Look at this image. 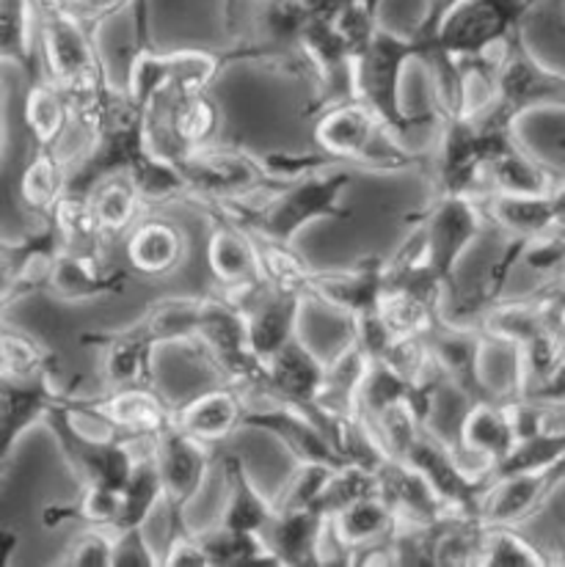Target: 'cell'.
I'll return each mask as SVG.
<instances>
[{"instance_id":"6da1fadb","label":"cell","mask_w":565,"mask_h":567,"mask_svg":"<svg viewBox=\"0 0 565 567\" xmlns=\"http://www.w3.org/2000/svg\"><path fill=\"white\" fill-rule=\"evenodd\" d=\"M353 174L348 168H315V172L298 174L281 188L270 190L265 202L246 204V198H232V202H216L218 213L240 224L257 237L268 240L292 243L301 235L304 226L315 220H345L350 218L348 209L339 204L345 188L350 185Z\"/></svg>"},{"instance_id":"7a4b0ae2","label":"cell","mask_w":565,"mask_h":567,"mask_svg":"<svg viewBox=\"0 0 565 567\" xmlns=\"http://www.w3.org/2000/svg\"><path fill=\"white\" fill-rule=\"evenodd\" d=\"M315 141L335 163H359L376 172H403L414 155L361 100L326 107L315 124Z\"/></svg>"},{"instance_id":"3957f363","label":"cell","mask_w":565,"mask_h":567,"mask_svg":"<svg viewBox=\"0 0 565 567\" xmlns=\"http://www.w3.org/2000/svg\"><path fill=\"white\" fill-rule=\"evenodd\" d=\"M44 427L59 444L70 472L78 476L81 485L109 487V491H124L127 480L133 476L141 452L135 446L138 439H116V435H89L78 427L75 396L66 394L59 405L50 408L44 416Z\"/></svg>"},{"instance_id":"277c9868","label":"cell","mask_w":565,"mask_h":567,"mask_svg":"<svg viewBox=\"0 0 565 567\" xmlns=\"http://www.w3.org/2000/svg\"><path fill=\"white\" fill-rule=\"evenodd\" d=\"M422 59V48L411 33L398 37L392 31H378L367 53L356 61V100L364 102L403 144H409L417 118L405 113L400 100V83L411 61Z\"/></svg>"},{"instance_id":"5b68a950","label":"cell","mask_w":565,"mask_h":567,"mask_svg":"<svg viewBox=\"0 0 565 567\" xmlns=\"http://www.w3.org/2000/svg\"><path fill=\"white\" fill-rule=\"evenodd\" d=\"M229 53H205V50H174V53H157L152 50L150 37H141L133 44L127 59V83L124 92L141 107L166 92H205L216 81L218 70L229 61Z\"/></svg>"},{"instance_id":"8992f818","label":"cell","mask_w":565,"mask_h":567,"mask_svg":"<svg viewBox=\"0 0 565 567\" xmlns=\"http://www.w3.org/2000/svg\"><path fill=\"white\" fill-rule=\"evenodd\" d=\"M37 22L44 75L53 78L61 92H78L111 81L92 22L83 20L72 6L37 17Z\"/></svg>"},{"instance_id":"52a82bcc","label":"cell","mask_w":565,"mask_h":567,"mask_svg":"<svg viewBox=\"0 0 565 567\" xmlns=\"http://www.w3.org/2000/svg\"><path fill=\"white\" fill-rule=\"evenodd\" d=\"M174 163L188 179V193L205 198L207 204L246 198L270 185L290 183V179H281L268 161H259L235 146L207 144L177 157Z\"/></svg>"},{"instance_id":"ba28073f","label":"cell","mask_w":565,"mask_h":567,"mask_svg":"<svg viewBox=\"0 0 565 567\" xmlns=\"http://www.w3.org/2000/svg\"><path fill=\"white\" fill-rule=\"evenodd\" d=\"M194 342L205 348L216 370L226 383L237 385L240 391H259L265 380V364L257 359L248 339L246 311L229 298V295H205L199 333Z\"/></svg>"},{"instance_id":"9c48e42d","label":"cell","mask_w":565,"mask_h":567,"mask_svg":"<svg viewBox=\"0 0 565 567\" xmlns=\"http://www.w3.org/2000/svg\"><path fill=\"white\" fill-rule=\"evenodd\" d=\"M494 105L511 118L535 107H565V75L546 66L524 42V33L496 55Z\"/></svg>"},{"instance_id":"30bf717a","label":"cell","mask_w":565,"mask_h":567,"mask_svg":"<svg viewBox=\"0 0 565 567\" xmlns=\"http://www.w3.org/2000/svg\"><path fill=\"white\" fill-rule=\"evenodd\" d=\"M485 213L474 196L436 193L422 226L428 235V262L450 289H455V270L463 254L485 229ZM452 295V292H450Z\"/></svg>"},{"instance_id":"8fae6325","label":"cell","mask_w":565,"mask_h":567,"mask_svg":"<svg viewBox=\"0 0 565 567\" xmlns=\"http://www.w3.org/2000/svg\"><path fill=\"white\" fill-rule=\"evenodd\" d=\"M323 383L326 361L320 359L301 337H296L265 364V380L263 385H259V394H263L265 400L287 402V405L301 408L304 413H309V416L326 430V435H329L331 444H335L339 422H331V419L318 408Z\"/></svg>"},{"instance_id":"7c38bea8","label":"cell","mask_w":565,"mask_h":567,"mask_svg":"<svg viewBox=\"0 0 565 567\" xmlns=\"http://www.w3.org/2000/svg\"><path fill=\"white\" fill-rule=\"evenodd\" d=\"M436 193L480 198L485 193V133L472 113L439 116L436 157Z\"/></svg>"},{"instance_id":"4fadbf2b","label":"cell","mask_w":565,"mask_h":567,"mask_svg":"<svg viewBox=\"0 0 565 567\" xmlns=\"http://www.w3.org/2000/svg\"><path fill=\"white\" fill-rule=\"evenodd\" d=\"M152 452H155L157 468H161L163 487H166V513L172 526L168 535L185 529L183 509L196 498V493L205 485V476L210 472V444L194 439L185 433L177 422L168 430H163L155 441H152Z\"/></svg>"},{"instance_id":"5bb4252c","label":"cell","mask_w":565,"mask_h":567,"mask_svg":"<svg viewBox=\"0 0 565 567\" xmlns=\"http://www.w3.org/2000/svg\"><path fill=\"white\" fill-rule=\"evenodd\" d=\"M403 461L431 482V487L448 504L450 513L480 515V502H483V493L489 487V476L474 474L448 441L425 427Z\"/></svg>"},{"instance_id":"9a60e30c","label":"cell","mask_w":565,"mask_h":567,"mask_svg":"<svg viewBox=\"0 0 565 567\" xmlns=\"http://www.w3.org/2000/svg\"><path fill=\"white\" fill-rule=\"evenodd\" d=\"M75 411L138 441H155L177 422V408L168 405L155 385H130L105 391L94 400H75Z\"/></svg>"},{"instance_id":"2e32d148","label":"cell","mask_w":565,"mask_h":567,"mask_svg":"<svg viewBox=\"0 0 565 567\" xmlns=\"http://www.w3.org/2000/svg\"><path fill=\"white\" fill-rule=\"evenodd\" d=\"M66 251L55 220L42 218L31 235L3 246V306L14 300L50 289V279L59 265V257Z\"/></svg>"},{"instance_id":"e0dca14e","label":"cell","mask_w":565,"mask_h":567,"mask_svg":"<svg viewBox=\"0 0 565 567\" xmlns=\"http://www.w3.org/2000/svg\"><path fill=\"white\" fill-rule=\"evenodd\" d=\"M425 337L436 364L469 400H494V389L485 380L489 342H485V333L480 328L458 326L448 317H439Z\"/></svg>"},{"instance_id":"ac0fdd59","label":"cell","mask_w":565,"mask_h":567,"mask_svg":"<svg viewBox=\"0 0 565 567\" xmlns=\"http://www.w3.org/2000/svg\"><path fill=\"white\" fill-rule=\"evenodd\" d=\"M516 446V424H513L511 400L472 402L458 433L455 452L474 474L491 476L496 466L505 461Z\"/></svg>"},{"instance_id":"d6986e66","label":"cell","mask_w":565,"mask_h":567,"mask_svg":"<svg viewBox=\"0 0 565 567\" xmlns=\"http://www.w3.org/2000/svg\"><path fill=\"white\" fill-rule=\"evenodd\" d=\"M229 298L246 311L248 339L263 364H268L290 339L298 337V317L307 303V295L279 292L268 284H259L251 292L229 295Z\"/></svg>"},{"instance_id":"ffe728a7","label":"cell","mask_w":565,"mask_h":567,"mask_svg":"<svg viewBox=\"0 0 565 567\" xmlns=\"http://www.w3.org/2000/svg\"><path fill=\"white\" fill-rule=\"evenodd\" d=\"M243 427L263 430L287 446L298 463H326V466H345V457L326 435V430L301 408L287 402L268 400V405H254L246 411Z\"/></svg>"},{"instance_id":"44dd1931","label":"cell","mask_w":565,"mask_h":567,"mask_svg":"<svg viewBox=\"0 0 565 567\" xmlns=\"http://www.w3.org/2000/svg\"><path fill=\"white\" fill-rule=\"evenodd\" d=\"M387 292V259L367 257L353 268L342 270H312L307 298L329 306L348 320L367 315L381 306Z\"/></svg>"},{"instance_id":"7402d4cb","label":"cell","mask_w":565,"mask_h":567,"mask_svg":"<svg viewBox=\"0 0 565 567\" xmlns=\"http://www.w3.org/2000/svg\"><path fill=\"white\" fill-rule=\"evenodd\" d=\"M561 485L563 476L557 468L491 476L480 502V518L485 526H522L546 507Z\"/></svg>"},{"instance_id":"603a6c76","label":"cell","mask_w":565,"mask_h":567,"mask_svg":"<svg viewBox=\"0 0 565 567\" xmlns=\"http://www.w3.org/2000/svg\"><path fill=\"white\" fill-rule=\"evenodd\" d=\"M66 396L55 385V372L28 380H0V457L11 461L14 446L31 427L44 422L50 408Z\"/></svg>"},{"instance_id":"cb8c5ba5","label":"cell","mask_w":565,"mask_h":567,"mask_svg":"<svg viewBox=\"0 0 565 567\" xmlns=\"http://www.w3.org/2000/svg\"><path fill=\"white\" fill-rule=\"evenodd\" d=\"M213 229L210 243H207V262H210L213 276L224 287V292L243 295L257 289L263 281V268H259L257 240L248 229L226 218L224 213L213 209L210 213Z\"/></svg>"},{"instance_id":"d4e9b609","label":"cell","mask_w":565,"mask_h":567,"mask_svg":"<svg viewBox=\"0 0 565 567\" xmlns=\"http://www.w3.org/2000/svg\"><path fill=\"white\" fill-rule=\"evenodd\" d=\"M86 342L100 348V378H103L105 391L152 385V359L161 344L138 322L122 331L92 333Z\"/></svg>"},{"instance_id":"484cf974","label":"cell","mask_w":565,"mask_h":567,"mask_svg":"<svg viewBox=\"0 0 565 567\" xmlns=\"http://www.w3.org/2000/svg\"><path fill=\"white\" fill-rule=\"evenodd\" d=\"M130 284V276L116 265L105 262L100 251H70L59 257V265L50 279V292L66 303L100 300L119 295Z\"/></svg>"},{"instance_id":"4316f807","label":"cell","mask_w":565,"mask_h":567,"mask_svg":"<svg viewBox=\"0 0 565 567\" xmlns=\"http://www.w3.org/2000/svg\"><path fill=\"white\" fill-rule=\"evenodd\" d=\"M378 493L387 498L400 515V524H439L450 515L448 504L436 496L431 482L405 461L387 457L378 468Z\"/></svg>"},{"instance_id":"83f0119b","label":"cell","mask_w":565,"mask_h":567,"mask_svg":"<svg viewBox=\"0 0 565 567\" xmlns=\"http://www.w3.org/2000/svg\"><path fill=\"white\" fill-rule=\"evenodd\" d=\"M326 526L329 518L318 509H276L263 529V540L281 567L320 565Z\"/></svg>"},{"instance_id":"f1b7e54d","label":"cell","mask_w":565,"mask_h":567,"mask_svg":"<svg viewBox=\"0 0 565 567\" xmlns=\"http://www.w3.org/2000/svg\"><path fill=\"white\" fill-rule=\"evenodd\" d=\"M246 411L248 405L243 402L240 389L226 383L222 389L202 391V394L177 405V424L185 433L213 446L229 439L237 427H243Z\"/></svg>"},{"instance_id":"f546056e","label":"cell","mask_w":565,"mask_h":567,"mask_svg":"<svg viewBox=\"0 0 565 567\" xmlns=\"http://www.w3.org/2000/svg\"><path fill=\"white\" fill-rule=\"evenodd\" d=\"M127 259L144 276H172L188 259V237L168 220H141L127 235Z\"/></svg>"},{"instance_id":"4dcf8cb0","label":"cell","mask_w":565,"mask_h":567,"mask_svg":"<svg viewBox=\"0 0 565 567\" xmlns=\"http://www.w3.org/2000/svg\"><path fill=\"white\" fill-rule=\"evenodd\" d=\"M370 367L372 359L361 350V344L353 337H348V342L335 359L326 361V383L323 391H320L318 408L331 422L359 413L361 389H364Z\"/></svg>"},{"instance_id":"1f68e13d","label":"cell","mask_w":565,"mask_h":567,"mask_svg":"<svg viewBox=\"0 0 565 567\" xmlns=\"http://www.w3.org/2000/svg\"><path fill=\"white\" fill-rule=\"evenodd\" d=\"M72 168L59 155V146H39L33 150L31 161L25 163L20 177V198L28 209L48 218L55 204L70 193Z\"/></svg>"},{"instance_id":"d6a6232c","label":"cell","mask_w":565,"mask_h":567,"mask_svg":"<svg viewBox=\"0 0 565 567\" xmlns=\"http://www.w3.org/2000/svg\"><path fill=\"white\" fill-rule=\"evenodd\" d=\"M329 524L337 540L348 548V554H353L356 548L389 540L398 532L400 515L394 513V507L381 493H372V496L350 504L348 509H342L335 518H329Z\"/></svg>"},{"instance_id":"836d02e7","label":"cell","mask_w":565,"mask_h":567,"mask_svg":"<svg viewBox=\"0 0 565 567\" xmlns=\"http://www.w3.org/2000/svg\"><path fill=\"white\" fill-rule=\"evenodd\" d=\"M224 472L226 491L229 493H226V504L218 524L237 532H257V535H263V529L276 513L274 498H265V493L254 485L251 476L246 474V468H243L237 457H226Z\"/></svg>"},{"instance_id":"e575fe53","label":"cell","mask_w":565,"mask_h":567,"mask_svg":"<svg viewBox=\"0 0 565 567\" xmlns=\"http://www.w3.org/2000/svg\"><path fill=\"white\" fill-rule=\"evenodd\" d=\"M25 124L33 144L59 146L72 124V111L66 94L48 75L33 78L25 94Z\"/></svg>"},{"instance_id":"d590c367","label":"cell","mask_w":565,"mask_h":567,"mask_svg":"<svg viewBox=\"0 0 565 567\" xmlns=\"http://www.w3.org/2000/svg\"><path fill=\"white\" fill-rule=\"evenodd\" d=\"M163 504H166V487H163L161 468H157L155 452H152V441H146L144 452L138 455V463L133 468V476H130L122 491V513H119V524L113 532L146 526V520Z\"/></svg>"},{"instance_id":"8d00e7d4","label":"cell","mask_w":565,"mask_h":567,"mask_svg":"<svg viewBox=\"0 0 565 567\" xmlns=\"http://www.w3.org/2000/svg\"><path fill=\"white\" fill-rule=\"evenodd\" d=\"M89 196H92L94 218H97L105 243L130 235L141 224L138 218L144 213L146 202L135 190V185L130 183L127 174H116V177L103 179Z\"/></svg>"},{"instance_id":"74e56055","label":"cell","mask_w":565,"mask_h":567,"mask_svg":"<svg viewBox=\"0 0 565 567\" xmlns=\"http://www.w3.org/2000/svg\"><path fill=\"white\" fill-rule=\"evenodd\" d=\"M480 331L491 342L511 344V348H522V344L533 342L541 333H552L546 328L544 311L535 303L533 295L527 298H502L489 315L480 322Z\"/></svg>"},{"instance_id":"f35d334b","label":"cell","mask_w":565,"mask_h":567,"mask_svg":"<svg viewBox=\"0 0 565 567\" xmlns=\"http://www.w3.org/2000/svg\"><path fill=\"white\" fill-rule=\"evenodd\" d=\"M202 309L205 298H161L146 306L138 326L155 339L157 344L166 342H194L199 333Z\"/></svg>"},{"instance_id":"ab89813d","label":"cell","mask_w":565,"mask_h":567,"mask_svg":"<svg viewBox=\"0 0 565 567\" xmlns=\"http://www.w3.org/2000/svg\"><path fill=\"white\" fill-rule=\"evenodd\" d=\"M210 567H254V565H279L268 543L257 532H237L229 526H213L199 532Z\"/></svg>"},{"instance_id":"60d3db41","label":"cell","mask_w":565,"mask_h":567,"mask_svg":"<svg viewBox=\"0 0 565 567\" xmlns=\"http://www.w3.org/2000/svg\"><path fill=\"white\" fill-rule=\"evenodd\" d=\"M565 461V424H552L541 433L516 441L511 455L491 472V476L524 474V472H552ZM489 476V480H491Z\"/></svg>"},{"instance_id":"b9f144b4","label":"cell","mask_w":565,"mask_h":567,"mask_svg":"<svg viewBox=\"0 0 565 567\" xmlns=\"http://www.w3.org/2000/svg\"><path fill=\"white\" fill-rule=\"evenodd\" d=\"M50 218L55 220L61 237H64V246L70 251H100L105 246V237L100 231L97 218H94L92 196L89 193L70 190L55 204Z\"/></svg>"},{"instance_id":"7bdbcfd3","label":"cell","mask_w":565,"mask_h":567,"mask_svg":"<svg viewBox=\"0 0 565 567\" xmlns=\"http://www.w3.org/2000/svg\"><path fill=\"white\" fill-rule=\"evenodd\" d=\"M257 251H259V268H263V281L270 289H279V292H301L307 295L309 279H312V270L296 251H292V243H279L268 240V237H257Z\"/></svg>"},{"instance_id":"ee69618b","label":"cell","mask_w":565,"mask_h":567,"mask_svg":"<svg viewBox=\"0 0 565 567\" xmlns=\"http://www.w3.org/2000/svg\"><path fill=\"white\" fill-rule=\"evenodd\" d=\"M0 370H3V378L11 380L48 375V372H55V355L31 333L6 328L0 339Z\"/></svg>"},{"instance_id":"f6af8a7d","label":"cell","mask_w":565,"mask_h":567,"mask_svg":"<svg viewBox=\"0 0 565 567\" xmlns=\"http://www.w3.org/2000/svg\"><path fill=\"white\" fill-rule=\"evenodd\" d=\"M552 559L518 535L516 526H485L477 567H544Z\"/></svg>"},{"instance_id":"bcb514c9","label":"cell","mask_w":565,"mask_h":567,"mask_svg":"<svg viewBox=\"0 0 565 567\" xmlns=\"http://www.w3.org/2000/svg\"><path fill=\"white\" fill-rule=\"evenodd\" d=\"M417 400V383L414 380L403 378L398 370H392L383 361H372L370 372H367L364 389H361L359 400V413L372 422L376 416H381L383 411H389L398 402H411Z\"/></svg>"},{"instance_id":"7dc6e473","label":"cell","mask_w":565,"mask_h":567,"mask_svg":"<svg viewBox=\"0 0 565 567\" xmlns=\"http://www.w3.org/2000/svg\"><path fill=\"white\" fill-rule=\"evenodd\" d=\"M378 493V472L376 468L359 466V463H345L331 472L329 482H326L323 493L318 498V513L326 518L348 509L350 504L361 502V498Z\"/></svg>"},{"instance_id":"c3c4849f","label":"cell","mask_w":565,"mask_h":567,"mask_svg":"<svg viewBox=\"0 0 565 567\" xmlns=\"http://www.w3.org/2000/svg\"><path fill=\"white\" fill-rule=\"evenodd\" d=\"M370 424L387 455L394 457V461H403L411 446H414V441L422 435V430H425V422H422L411 402H398L389 411H383L381 416L372 419Z\"/></svg>"},{"instance_id":"681fc988","label":"cell","mask_w":565,"mask_h":567,"mask_svg":"<svg viewBox=\"0 0 565 567\" xmlns=\"http://www.w3.org/2000/svg\"><path fill=\"white\" fill-rule=\"evenodd\" d=\"M378 311H381L387 326L392 328L398 337H425L433 328V322L439 320V315L431 306L422 303V300L414 298L411 292H403V289H387Z\"/></svg>"},{"instance_id":"f907efd6","label":"cell","mask_w":565,"mask_h":567,"mask_svg":"<svg viewBox=\"0 0 565 567\" xmlns=\"http://www.w3.org/2000/svg\"><path fill=\"white\" fill-rule=\"evenodd\" d=\"M331 472L335 466H326V463H298V472L285 482L281 493L274 498L276 509H318V498Z\"/></svg>"},{"instance_id":"816d5d0a","label":"cell","mask_w":565,"mask_h":567,"mask_svg":"<svg viewBox=\"0 0 565 567\" xmlns=\"http://www.w3.org/2000/svg\"><path fill=\"white\" fill-rule=\"evenodd\" d=\"M113 537H116V532L109 529V526L86 524V529L78 532L66 543V551L61 563L70 567H111Z\"/></svg>"},{"instance_id":"f5cc1de1","label":"cell","mask_w":565,"mask_h":567,"mask_svg":"<svg viewBox=\"0 0 565 567\" xmlns=\"http://www.w3.org/2000/svg\"><path fill=\"white\" fill-rule=\"evenodd\" d=\"M522 265L527 270H533V274L544 276V279L563 274L565 270V231L552 229V231H544V235L533 237V240H527V246H524V251H522Z\"/></svg>"},{"instance_id":"db71d44e","label":"cell","mask_w":565,"mask_h":567,"mask_svg":"<svg viewBox=\"0 0 565 567\" xmlns=\"http://www.w3.org/2000/svg\"><path fill=\"white\" fill-rule=\"evenodd\" d=\"M350 337L361 344V350H364L372 361H383L387 359L389 348L394 344V339H398V333L387 326L381 311L372 309L367 311V315H359L350 320Z\"/></svg>"},{"instance_id":"11a10c76","label":"cell","mask_w":565,"mask_h":567,"mask_svg":"<svg viewBox=\"0 0 565 567\" xmlns=\"http://www.w3.org/2000/svg\"><path fill=\"white\" fill-rule=\"evenodd\" d=\"M163 565V557L155 551L150 537L144 535V526L138 529H122L113 537L111 567H155Z\"/></svg>"},{"instance_id":"9f6ffc18","label":"cell","mask_w":565,"mask_h":567,"mask_svg":"<svg viewBox=\"0 0 565 567\" xmlns=\"http://www.w3.org/2000/svg\"><path fill=\"white\" fill-rule=\"evenodd\" d=\"M530 295H533L535 303L544 311L546 328H549L561 342H565V270L544 279V284H541L538 289H533Z\"/></svg>"},{"instance_id":"6f0895ef","label":"cell","mask_w":565,"mask_h":567,"mask_svg":"<svg viewBox=\"0 0 565 567\" xmlns=\"http://www.w3.org/2000/svg\"><path fill=\"white\" fill-rule=\"evenodd\" d=\"M163 567H210L202 537L188 529L168 535L166 551H163Z\"/></svg>"},{"instance_id":"680465c9","label":"cell","mask_w":565,"mask_h":567,"mask_svg":"<svg viewBox=\"0 0 565 567\" xmlns=\"http://www.w3.org/2000/svg\"><path fill=\"white\" fill-rule=\"evenodd\" d=\"M524 400H530V402H535V405L552 411L555 413L557 424H563V419H565V355L557 361V367L549 372V375H546L538 385H533V389L524 394Z\"/></svg>"},{"instance_id":"91938a15","label":"cell","mask_w":565,"mask_h":567,"mask_svg":"<svg viewBox=\"0 0 565 567\" xmlns=\"http://www.w3.org/2000/svg\"><path fill=\"white\" fill-rule=\"evenodd\" d=\"M458 3H461V0H428L425 14H422V20L414 25L411 37H414L417 42H425V39H431L433 33H436V28L442 25L444 17H448Z\"/></svg>"},{"instance_id":"94428289","label":"cell","mask_w":565,"mask_h":567,"mask_svg":"<svg viewBox=\"0 0 565 567\" xmlns=\"http://www.w3.org/2000/svg\"><path fill=\"white\" fill-rule=\"evenodd\" d=\"M133 3L135 0H72V9H75L83 20L97 25V22L109 20V17L116 14V11L130 9Z\"/></svg>"},{"instance_id":"6125c7cd","label":"cell","mask_w":565,"mask_h":567,"mask_svg":"<svg viewBox=\"0 0 565 567\" xmlns=\"http://www.w3.org/2000/svg\"><path fill=\"white\" fill-rule=\"evenodd\" d=\"M312 14H323V17H337L350 0H307Z\"/></svg>"},{"instance_id":"be15d7a7","label":"cell","mask_w":565,"mask_h":567,"mask_svg":"<svg viewBox=\"0 0 565 567\" xmlns=\"http://www.w3.org/2000/svg\"><path fill=\"white\" fill-rule=\"evenodd\" d=\"M557 474H561V476H563V482H565V461L561 463V466H557Z\"/></svg>"},{"instance_id":"e7e4bbea","label":"cell","mask_w":565,"mask_h":567,"mask_svg":"<svg viewBox=\"0 0 565 567\" xmlns=\"http://www.w3.org/2000/svg\"><path fill=\"white\" fill-rule=\"evenodd\" d=\"M561 146H563V150H565V138H563V141H561Z\"/></svg>"},{"instance_id":"03108f58","label":"cell","mask_w":565,"mask_h":567,"mask_svg":"<svg viewBox=\"0 0 565 567\" xmlns=\"http://www.w3.org/2000/svg\"><path fill=\"white\" fill-rule=\"evenodd\" d=\"M563 559H565V551H563Z\"/></svg>"}]
</instances>
